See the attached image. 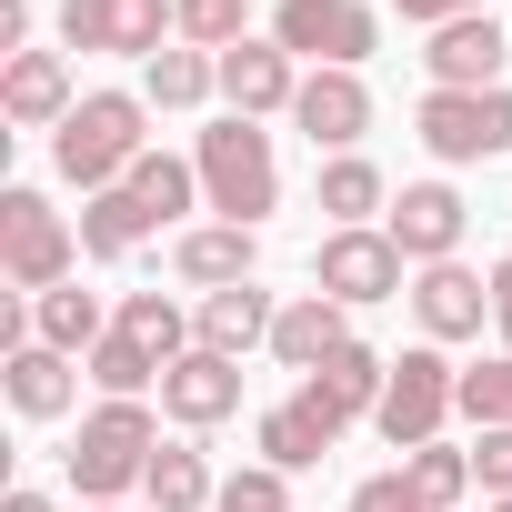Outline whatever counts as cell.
Segmentation results:
<instances>
[{
	"mask_svg": "<svg viewBox=\"0 0 512 512\" xmlns=\"http://www.w3.org/2000/svg\"><path fill=\"white\" fill-rule=\"evenodd\" d=\"M191 171H201V211H221V221H241V231H262V221L282 211L272 131H262V121H241V111H221V121L191 141Z\"/></svg>",
	"mask_w": 512,
	"mask_h": 512,
	"instance_id": "obj_1",
	"label": "cell"
},
{
	"mask_svg": "<svg viewBox=\"0 0 512 512\" xmlns=\"http://www.w3.org/2000/svg\"><path fill=\"white\" fill-rule=\"evenodd\" d=\"M141 121H151V101H141V91H81V111L51 131V171H61L81 201H91V191H121V181H131V161L151 151V131H141Z\"/></svg>",
	"mask_w": 512,
	"mask_h": 512,
	"instance_id": "obj_2",
	"label": "cell"
},
{
	"mask_svg": "<svg viewBox=\"0 0 512 512\" xmlns=\"http://www.w3.org/2000/svg\"><path fill=\"white\" fill-rule=\"evenodd\" d=\"M71 262H81V221H61L51 191L11 181V191H0V272H11V292L41 302V292L71 282Z\"/></svg>",
	"mask_w": 512,
	"mask_h": 512,
	"instance_id": "obj_3",
	"label": "cell"
},
{
	"mask_svg": "<svg viewBox=\"0 0 512 512\" xmlns=\"http://www.w3.org/2000/svg\"><path fill=\"white\" fill-rule=\"evenodd\" d=\"M462 412V372L442 362V342H412V352H392V382H382V412H372V432L392 442V452H422V442H442V422Z\"/></svg>",
	"mask_w": 512,
	"mask_h": 512,
	"instance_id": "obj_4",
	"label": "cell"
},
{
	"mask_svg": "<svg viewBox=\"0 0 512 512\" xmlns=\"http://www.w3.org/2000/svg\"><path fill=\"white\" fill-rule=\"evenodd\" d=\"M151 452H161L151 402H101V412L81 422V442H71V492H81V502H111V492H131V482L151 472Z\"/></svg>",
	"mask_w": 512,
	"mask_h": 512,
	"instance_id": "obj_5",
	"label": "cell"
},
{
	"mask_svg": "<svg viewBox=\"0 0 512 512\" xmlns=\"http://www.w3.org/2000/svg\"><path fill=\"white\" fill-rule=\"evenodd\" d=\"M272 41L302 61V71H362L382 51V11L372 0H282L272 11Z\"/></svg>",
	"mask_w": 512,
	"mask_h": 512,
	"instance_id": "obj_6",
	"label": "cell"
},
{
	"mask_svg": "<svg viewBox=\"0 0 512 512\" xmlns=\"http://www.w3.org/2000/svg\"><path fill=\"white\" fill-rule=\"evenodd\" d=\"M412 131H422V151H432L442 171L502 161V151H512V91H422Z\"/></svg>",
	"mask_w": 512,
	"mask_h": 512,
	"instance_id": "obj_7",
	"label": "cell"
},
{
	"mask_svg": "<svg viewBox=\"0 0 512 512\" xmlns=\"http://www.w3.org/2000/svg\"><path fill=\"white\" fill-rule=\"evenodd\" d=\"M171 41H181V0H61V51L161 61Z\"/></svg>",
	"mask_w": 512,
	"mask_h": 512,
	"instance_id": "obj_8",
	"label": "cell"
},
{
	"mask_svg": "<svg viewBox=\"0 0 512 512\" xmlns=\"http://www.w3.org/2000/svg\"><path fill=\"white\" fill-rule=\"evenodd\" d=\"M402 251H392V231L372 221V231H322V251H312V292H332L342 312H362V302H402Z\"/></svg>",
	"mask_w": 512,
	"mask_h": 512,
	"instance_id": "obj_9",
	"label": "cell"
},
{
	"mask_svg": "<svg viewBox=\"0 0 512 512\" xmlns=\"http://www.w3.org/2000/svg\"><path fill=\"white\" fill-rule=\"evenodd\" d=\"M382 231H392V251H402L412 272H432V262H462L472 211H462V191H452V181H402V191H392V211H382Z\"/></svg>",
	"mask_w": 512,
	"mask_h": 512,
	"instance_id": "obj_10",
	"label": "cell"
},
{
	"mask_svg": "<svg viewBox=\"0 0 512 512\" xmlns=\"http://www.w3.org/2000/svg\"><path fill=\"white\" fill-rule=\"evenodd\" d=\"M412 322H422V342H482V322H492V272H472V262L412 272Z\"/></svg>",
	"mask_w": 512,
	"mask_h": 512,
	"instance_id": "obj_11",
	"label": "cell"
},
{
	"mask_svg": "<svg viewBox=\"0 0 512 512\" xmlns=\"http://www.w3.org/2000/svg\"><path fill=\"white\" fill-rule=\"evenodd\" d=\"M342 432H352V422H342V412H332L312 382H302L292 402H272L262 422H251V442H262V462H272V472H312V462H332V442H342Z\"/></svg>",
	"mask_w": 512,
	"mask_h": 512,
	"instance_id": "obj_12",
	"label": "cell"
},
{
	"mask_svg": "<svg viewBox=\"0 0 512 512\" xmlns=\"http://www.w3.org/2000/svg\"><path fill=\"white\" fill-rule=\"evenodd\" d=\"M502 61H512V31H502L492 11L442 21V31H432V51H422L432 91H502Z\"/></svg>",
	"mask_w": 512,
	"mask_h": 512,
	"instance_id": "obj_13",
	"label": "cell"
},
{
	"mask_svg": "<svg viewBox=\"0 0 512 512\" xmlns=\"http://www.w3.org/2000/svg\"><path fill=\"white\" fill-rule=\"evenodd\" d=\"M292 131L312 141V151H362V131H372V91H362V71H302V101H292Z\"/></svg>",
	"mask_w": 512,
	"mask_h": 512,
	"instance_id": "obj_14",
	"label": "cell"
},
{
	"mask_svg": "<svg viewBox=\"0 0 512 512\" xmlns=\"http://www.w3.org/2000/svg\"><path fill=\"white\" fill-rule=\"evenodd\" d=\"M221 101H231L241 121H272V111L302 101V61H292L282 41H231V51H221Z\"/></svg>",
	"mask_w": 512,
	"mask_h": 512,
	"instance_id": "obj_15",
	"label": "cell"
},
{
	"mask_svg": "<svg viewBox=\"0 0 512 512\" xmlns=\"http://www.w3.org/2000/svg\"><path fill=\"white\" fill-rule=\"evenodd\" d=\"M161 412H171L181 432L231 422V412H241V362H221V352H181V362L161 372Z\"/></svg>",
	"mask_w": 512,
	"mask_h": 512,
	"instance_id": "obj_16",
	"label": "cell"
},
{
	"mask_svg": "<svg viewBox=\"0 0 512 512\" xmlns=\"http://www.w3.org/2000/svg\"><path fill=\"white\" fill-rule=\"evenodd\" d=\"M251 262H262V231H241V221H201V231L171 241V272H181L191 292H241Z\"/></svg>",
	"mask_w": 512,
	"mask_h": 512,
	"instance_id": "obj_17",
	"label": "cell"
},
{
	"mask_svg": "<svg viewBox=\"0 0 512 512\" xmlns=\"http://www.w3.org/2000/svg\"><path fill=\"white\" fill-rule=\"evenodd\" d=\"M272 322H282V302H272L262 282H241V292H201V302H191V332H201V352H221V362L262 352Z\"/></svg>",
	"mask_w": 512,
	"mask_h": 512,
	"instance_id": "obj_18",
	"label": "cell"
},
{
	"mask_svg": "<svg viewBox=\"0 0 512 512\" xmlns=\"http://www.w3.org/2000/svg\"><path fill=\"white\" fill-rule=\"evenodd\" d=\"M0 111H11L21 131H61L81 101H71V61L61 51H11V71H0Z\"/></svg>",
	"mask_w": 512,
	"mask_h": 512,
	"instance_id": "obj_19",
	"label": "cell"
},
{
	"mask_svg": "<svg viewBox=\"0 0 512 512\" xmlns=\"http://www.w3.org/2000/svg\"><path fill=\"white\" fill-rule=\"evenodd\" d=\"M0 392H11V412H21V422H61V412L81 402V372H71V352L21 342V352H0Z\"/></svg>",
	"mask_w": 512,
	"mask_h": 512,
	"instance_id": "obj_20",
	"label": "cell"
},
{
	"mask_svg": "<svg viewBox=\"0 0 512 512\" xmlns=\"http://www.w3.org/2000/svg\"><path fill=\"white\" fill-rule=\"evenodd\" d=\"M342 342H352V312H342L332 292H302V302H282V322H272V362H282V372H322Z\"/></svg>",
	"mask_w": 512,
	"mask_h": 512,
	"instance_id": "obj_21",
	"label": "cell"
},
{
	"mask_svg": "<svg viewBox=\"0 0 512 512\" xmlns=\"http://www.w3.org/2000/svg\"><path fill=\"white\" fill-rule=\"evenodd\" d=\"M31 342H51V352H71V362H91V352L111 342V312H101V292H81V282H61V292H41V302H31Z\"/></svg>",
	"mask_w": 512,
	"mask_h": 512,
	"instance_id": "obj_22",
	"label": "cell"
},
{
	"mask_svg": "<svg viewBox=\"0 0 512 512\" xmlns=\"http://www.w3.org/2000/svg\"><path fill=\"white\" fill-rule=\"evenodd\" d=\"M302 382H312V392H322L342 422H372V412H382V382H392V352H372V342H342V352H332L322 372H302Z\"/></svg>",
	"mask_w": 512,
	"mask_h": 512,
	"instance_id": "obj_23",
	"label": "cell"
},
{
	"mask_svg": "<svg viewBox=\"0 0 512 512\" xmlns=\"http://www.w3.org/2000/svg\"><path fill=\"white\" fill-rule=\"evenodd\" d=\"M312 201L332 211V231H372L382 211H392V181L362 161V151H342V161H322V181H312Z\"/></svg>",
	"mask_w": 512,
	"mask_h": 512,
	"instance_id": "obj_24",
	"label": "cell"
},
{
	"mask_svg": "<svg viewBox=\"0 0 512 512\" xmlns=\"http://www.w3.org/2000/svg\"><path fill=\"white\" fill-rule=\"evenodd\" d=\"M221 91V51H191V41H171L161 61H141V101L151 111H201Z\"/></svg>",
	"mask_w": 512,
	"mask_h": 512,
	"instance_id": "obj_25",
	"label": "cell"
},
{
	"mask_svg": "<svg viewBox=\"0 0 512 512\" xmlns=\"http://www.w3.org/2000/svg\"><path fill=\"white\" fill-rule=\"evenodd\" d=\"M111 332H131L151 362H181V352H201V332H191V312H181L171 292H121V302H111Z\"/></svg>",
	"mask_w": 512,
	"mask_h": 512,
	"instance_id": "obj_26",
	"label": "cell"
},
{
	"mask_svg": "<svg viewBox=\"0 0 512 512\" xmlns=\"http://www.w3.org/2000/svg\"><path fill=\"white\" fill-rule=\"evenodd\" d=\"M141 502H151V512H211V502H221V482H211L201 442H161V452H151V472H141Z\"/></svg>",
	"mask_w": 512,
	"mask_h": 512,
	"instance_id": "obj_27",
	"label": "cell"
},
{
	"mask_svg": "<svg viewBox=\"0 0 512 512\" xmlns=\"http://www.w3.org/2000/svg\"><path fill=\"white\" fill-rule=\"evenodd\" d=\"M121 191L141 201V221H151V231H171L181 211H201V171H191V161H171V151H141Z\"/></svg>",
	"mask_w": 512,
	"mask_h": 512,
	"instance_id": "obj_28",
	"label": "cell"
},
{
	"mask_svg": "<svg viewBox=\"0 0 512 512\" xmlns=\"http://www.w3.org/2000/svg\"><path fill=\"white\" fill-rule=\"evenodd\" d=\"M141 241H151V221H141L131 191H91L81 201V262H131Z\"/></svg>",
	"mask_w": 512,
	"mask_h": 512,
	"instance_id": "obj_29",
	"label": "cell"
},
{
	"mask_svg": "<svg viewBox=\"0 0 512 512\" xmlns=\"http://www.w3.org/2000/svg\"><path fill=\"white\" fill-rule=\"evenodd\" d=\"M81 372H91V382H101V402H141V392H151V382H161V372H171V362H151V352H141V342H131V332H111V342H101V352H91V362H81Z\"/></svg>",
	"mask_w": 512,
	"mask_h": 512,
	"instance_id": "obj_30",
	"label": "cell"
},
{
	"mask_svg": "<svg viewBox=\"0 0 512 512\" xmlns=\"http://www.w3.org/2000/svg\"><path fill=\"white\" fill-rule=\"evenodd\" d=\"M402 472H412L422 512H452V502L472 492V452H452V442H422V452H402Z\"/></svg>",
	"mask_w": 512,
	"mask_h": 512,
	"instance_id": "obj_31",
	"label": "cell"
},
{
	"mask_svg": "<svg viewBox=\"0 0 512 512\" xmlns=\"http://www.w3.org/2000/svg\"><path fill=\"white\" fill-rule=\"evenodd\" d=\"M462 422L472 432H512V352H492V362L462 372Z\"/></svg>",
	"mask_w": 512,
	"mask_h": 512,
	"instance_id": "obj_32",
	"label": "cell"
},
{
	"mask_svg": "<svg viewBox=\"0 0 512 512\" xmlns=\"http://www.w3.org/2000/svg\"><path fill=\"white\" fill-rule=\"evenodd\" d=\"M181 41H191V51H231V41H251V0H181Z\"/></svg>",
	"mask_w": 512,
	"mask_h": 512,
	"instance_id": "obj_33",
	"label": "cell"
},
{
	"mask_svg": "<svg viewBox=\"0 0 512 512\" xmlns=\"http://www.w3.org/2000/svg\"><path fill=\"white\" fill-rule=\"evenodd\" d=\"M211 512H292V472H272V462H241L231 482H221V502Z\"/></svg>",
	"mask_w": 512,
	"mask_h": 512,
	"instance_id": "obj_34",
	"label": "cell"
},
{
	"mask_svg": "<svg viewBox=\"0 0 512 512\" xmlns=\"http://www.w3.org/2000/svg\"><path fill=\"white\" fill-rule=\"evenodd\" d=\"M342 512H422V492H412V472L392 462V472H372V482H362V492H352Z\"/></svg>",
	"mask_w": 512,
	"mask_h": 512,
	"instance_id": "obj_35",
	"label": "cell"
},
{
	"mask_svg": "<svg viewBox=\"0 0 512 512\" xmlns=\"http://www.w3.org/2000/svg\"><path fill=\"white\" fill-rule=\"evenodd\" d=\"M472 482H482L492 502L512 492V432H472Z\"/></svg>",
	"mask_w": 512,
	"mask_h": 512,
	"instance_id": "obj_36",
	"label": "cell"
},
{
	"mask_svg": "<svg viewBox=\"0 0 512 512\" xmlns=\"http://www.w3.org/2000/svg\"><path fill=\"white\" fill-rule=\"evenodd\" d=\"M472 11H492V0H402L412 31H442V21H472Z\"/></svg>",
	"mask_w": 512,
	"mask_h": 512,
	"instance_id": "obj_37",
	"label": "cell"
},
{
	"mask_svg": "<svg viewBox=\"0 0 512 512\" xmlns=\"http://www.w3.org/2000/svg\"><path fill=\"white\" fill-rule=\"evenodd\" d=\"M492 332H502V352H512V262H492Z\"/></svg>",
	"mask_w": 512,
	"mask_h": 512,
	"instance_id": "obj_38",
	"label": "cell"
},
{
	"mask_svg": "<svg viewBox=\"0 0 512 512\" xmlns=\"http://www.w3.org/2000/svg\"><path fill=\"white\" fill-rule=\"evenodd\" d=\"M0 51H31V0H0Z\"/></svg>",
	"mask_w": 512,
	"mask_h": 512,
	"instance_id": "obj_39",
	"label": "cell"
},
{
	"mask_svg": "<svg viewBox=\"0 0 512 512\" xmlns=\"http://www.w3.org/2000/svg\"><path fill=\"white\" fill-rule=\"evenodd\" d=\"M0 512H61V502H51V492H31V482H21V492H11V502H0Z\"/></svg>",
	"mask_w": 512,
	"mask_h": 512,
	"instance_id": "obj_40",
	"label": "cell"
},
{
	"mask_svg": "<svg viewBox=\"0 0 512 512\" xmlns=\"http://www.w3.org/2000/svg\"><path fill=\"white\" fill-rule=\"evenodd\" d=\"M81 512H121V502H81Z\"/></svg>",
	"mask_w": 512,
	"mask_h": 512,
	"instance_id": "obj_41",
	"label": "cell"
},
{
	"mask_svg": "<svg viewBox=\"0 0 512 512\" xmlns=\"http://www.w3.org/2000/svg\"><path fill=\"white\" fill-rule=\"evenodd\" d=\"M492 512H512V492H502V502H492Z\"/></svg>",
	"mask_w": 512,
	"mask_h": 512,
	"instance_id": "obj_42",
	"label": "cell"
}]
</instances>
